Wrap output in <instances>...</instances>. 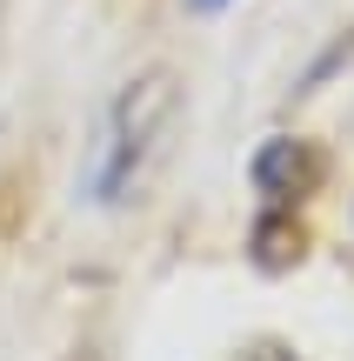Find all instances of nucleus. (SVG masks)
<instances>
[{"label": "nucleus", "mask_w": 354, "mask_h": 361, "mask_svg": "<svg viewBox=\"0 0 354 361\" xmlns=\"http://www.w3.org/2000/svg\"><path fill=\"white\" fill-rule=\"evenodd\" d=\"M174 121H181V74H174V67H141V74L114 94V107H107V121H101V141H94V161H87V194L94 201L101 207L127 201V194L154 174Z\"/></svg>", "instance_id": "obj_1"}, {"label": "nucleus", "mask_w": 354, "mask_h": 361, "mask_svg": "<svg viewBox=\"0 0 354 361\" xmlns=\"http://www.w3.org/2000/svg\"><path fill=\"white\" fill-rule=\"evenodd\" d=\"M194 7H227V0H194Z\"/></svg>", "instance_id": "obj_2"}, {"label": "nucleus", "mask_w": 354, "mask_h": 361, "mask_svg": "<svg viewBox=\"0 0 354 361\" xmlns=\"http://www.w3.org/2000/svg\"><path fill=\"white\" fill-rule=\"evenodd\" d=\"M67 361H94V355H67Z\"/></svg>", "instance_id": "obj_3"}]
</instances>
